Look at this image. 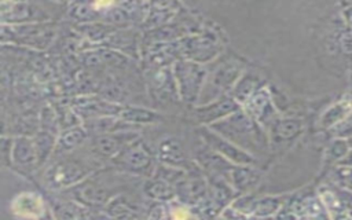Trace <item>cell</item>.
I'll return each mask as SVG.
<instances>
[{"label":"cell","instance_id":"6da1fadb","mask_svg":"<svg viewBox=\"0 0 352 220\" xmlns=\"http://www.w3.org/2000/svg\"><path fill=\"white\" fill-rule=\"evenodd\" d=\"M246 60L236 54L223 52L208 65V76L198 104H206L230 95L231 89L246 70ZM197 104V106H198Z\"/></svg>","mask_w":352,"mask_h":220},{"label":"cell","instance_id":"7a4b0ae2","mask_svg":"<svg viewBox=\"0 0 352 220\" xmlns=\"http://www.w3.org/2000/svg\"><path fill=\"white\" fill-rule=\"evenodd\" d=\"M208 128L226 138L227 140L232 142L234 144L239 146L241 148L246 150L248 153L253 154L254 157L268 143L264 126L256 122L242 109Z\"/></svg>","mask_w":352,"mask_h":220},{"label":"cell","instance_id":"3957f363","mask_svg":"<svg viewBox=\"0 0 352 220\" xmlns=\"http://www.w3.org/2000/svg\"><path fill=\"white\" fill-rule=\"evenodd\" d=\"M223 33L206 26L179 40L183 59L209 65L224 52Z\"/></svg>","mask_w":352,"mask_h":220},{"label":"cell","instance_id":"277c9868","mask_svg":"<svg viewBox=\"0 0 352 220\" xmlns=\"http://www.w3.org/2000/svg\"><path fill=\"white\" fill-rule=\"evenodd\" d=\"M172 72L180 102L192 107L197 106L206 81L208 66L182 58L172 65Z\"/></svg>","mask_w":352,"mask_h":220},{"label":"cell","instance_id":"5b68a950","mask_svg":"<svg viewBox=\"0 0 352 220\" xmlns=\"http://www.w3.org/2000/svg\"><path fill=\"white\" fill-rule=\"evenodd\" d=\"M1 41L12 43L33 50H47L56 37V28L52 22H36L25 25H1Z\"/></svg>","mask_w":352,"mask_h":220},{"label":"cell","instance_id":"8992f818","mask_svg":"<svg viewBox=\"0 0 352 220\" xmlns=\"http://www.w3.org/2000/svg\"><path fill=\"white\" fill-rule=\"evenodd\" d=\"M116 168L129 175L151 177L158 164L155 153L151 150L148 143L142 139H136L128 144L113 161Z\"/></svg>","mask_w":352,"mask_h":220},{"label":"cell","instance_id":"52a82bcc","mask_svg":"<svg viewBox=\"0 0 352 220\" xmlns=\"http://www.w3.org/2000/svg\"><path fill=\"white\" fill-rule=\"evenodd\" d=\"M94 173V169L73 158H60L47 168L44 182L54 191H66Z\"/></svg>","mask_w":352,"mask_h":220},{"label":"cell","instance_id":"ba28073f","mask_svg":"<svg viewBox=\"0 0 352 220\" xmlns=\"http://www.w3.org/2000/svg\"><path fill=\"white\" fill-rule=\"evenodd\" d=\"M3 157L23 175L32 173L38 168L36 146L30 135H16L14 138L3 136Z\"/></svg>","mask_w":352,"mask_h":220},{"label":"cell","instance_id":"9c48e42d","mask_svg":"<svg viewBox=\"0 0 352 220\" xmlns=\"http://www.w3.org/2000/svg\"><path fill=\"white\" fill-rule=\"evenodd\" d=\"M198 135L199 139L214 153L220 154L227 161L232 162L234 165H257V158L248 153L246 150L241 148L239 146L234 144L232 142L227 140L226 138L220 136L214 131H212L208 126H198Z\"/></svg>","mask_w":352,"mask_h":220},{"label":"cell","instance_id":"30bf717a","mask_svg":"<svg viewBox=\"0 0 352 220\" xmlns=\"http://www.w3.org/2000/svg\"><path fill=\"white\" fill-rule=\"evenodd\" d=\"M1 25H25L36 22H51V15L37 3L29 1H1Z\"/></svg>","mask_w":352,"mask_h":220},{"label":"cell","instance_id":"8fae6325","mask_svg":"<svg viewBox=\"0 0 352 220\" xmlns=\"http://www.w3.org/2000/svg\"><path fill=\"white\" fill-rule=\"evenodd\" d=\"M176 201L190 208L201 204L209 194V182L205 172L197 164L176 184Z\"/></svg>","mask_w":352,"mask_h":220},{"label":"cell","instance_id":"7c38bea8","mask_svg":"<svg viewBox=\"0 0 352 220\" xmlns=\"http://www.w3.org/2000/svg\"><path fill=\"white\" fill-rule=\"evenodd\" d=\"M242 106L231 96L226 95L206 104H198L192 107V120L198 126H210L231 114L239 111Z\"/></svg>","mask_w":352,"mask_h":220},{"label":"cell","instance_id":"4fadbf2b","mask_svg":"<svg viewBox=\"0 0 352 220\" xmlns=\"http://www.w3.org/2000/svg\"><path fill=\"white\" fill-rule=\"evenodd\" d=\"M139 138V131H122L91 136V150L96 157L113 161L128 144Z\"/></svg>","mask_w":352,"mask_h":220},{"label":"cell","instance_id":"5bb4252c","mask_svg":"<svg viewBox=\"0 0 352 220\" xmlns=\"http://www.w3.org/2000/svg\"><path fill=\"white\" fill-rule=\"evenodd\" d=\"M72 198L81 205L89 208H104V205L116 195L106 184L95 179L92 175L80 184L67 190Z\"/></svg>","mask_w":352,"mask_h":220},{"label":"cell","instance_id":"9a60e30c","mask_svg":"<svg viewBox=\"0 0 352 220\" xmlns=\"http://www.w3.org/2000/svg\"><path fill=\"white\" fill-rule=\"evenodd\" d=\"M147 85L148 92L153 99L157 102H175L180 100L176 81L173 77L172 66L158 67V69H148L147 74Z\"/></svg>","mask_w":352,"mask_h":220},{"label":"cell","instance_id":"2e32d148","mask_svg":"<svg viewBox=\"0 0 352 220\" xmlns=\"http://www.w3.org/2000/svg\"><path fill=\"white\" fill-rule=\"evenodd\" d=\"M48 206L45 199L37 191H21L10 202V212L19 220H40Z\"/></svg>","mask_w":352,"mask_h":220},{"label":"cell","instance_id":"e0dca14e","mask_svg":"<svg viewBox=\"0 0 352 220\" xmlns=\"http://www.w3.org/2000/svg\"><path fill=\"white\" fill-rule=\"evenodd\" d=\"M155 155L160 164L173 166V168L190 170L197 165V162H191L188 160L183 142L175 136L162 138L157 144Z\"/></svg>","mask_w":352,"mask_h":220},{"label":"cell","instance_id":"ac0fdd59","mask_svg":"<svg viewBox=\"0 0 352 220\" xmlns=\"http://www.w3.org/2000/svg\"><path fill=\"white\" fill-rule=\"evenodd\" d=\"M242 110L246 111L256 122L264 126L274 114V107L268 91L263 87L254 92L242 106Z\"/></svg>","mask_w":352,"mask_h":220},{"label":"cell","instance_id":"d6986e66","mask_svg":"<svg viewBox=\"0 0 352 220\" xmlns=\"http://www.w3.org/2000/svg\"><path fill=\"white\" fill-rule=\"evenodd\" d=\"M226 180L238 195H245L258 184L260 172L252 165H234Z\"/></svg>","mask_w":352,"mask_h":220},{"label":"cell","instance_id":"ffe728a7","mask_svg":"<svg viewBox=\"0 0 352 220\" xmlns=\"http://www.w3.org/2000/svg\"><path fill=\"white\" fill-rule=\"evenodd\" d=\"M82 125L88 131L89 136L106 135V133H114V132H122V131H139V128L131 124H126L118 116H106V117L85 120Z\"/></svg>","mask_w":352,"mask_h":220},{"label":"cell","instance_id":"44dd1931","mask_svg":"<svg viewBox=\"0 0 352 220\" xmlns=\"http://www.w3.org/2000/svg\"><path fill=\"white\" fill-rule=\"evenodd\" d=\"M179 7H180L179 3H172V1L150 3L147 16H146L142 26L146 30H150V29H155V28L170 23V21L177 14Z\"/></svg>","mask_w":352,"mask_h":220},{"label":"cell","instance_id":"7402d4cb","mask_svg":"<svg viewBox=\"0 0 352 220\" xmlns=\"http://www.w3.org/2000/svg\"><path fill=\"white\" fill-rule=\"evenodd\" d=\"M142 191L148 199H151L154 202L170 204V202L176 201V188H175V186L170 184L169 182L158 177V176L147 177L143 183Z\"/></svg>","mask_w":352,"mask_h":220},{"label":"cell","instance_id":"603a6c76","mask_svg":"<svg viewBox=\"0 0 352 220\" xmlns=\"http://www.w3.org/2000/svg\"><path fill=\"white\" fill-rule=\"evenodd\" d=\"M264 87V81L261 80V77L252 70H245L243 74L239 77V80L236 81V84L234 85V88L231 89L230 95L241 104L243 106V103L254 94L257 92L260 88Z\"/></svg>","mask_w":352,"mask_h":220},{"label":"cell","instance_id":"cb8c5ba5","mask_svg":"<svg viewBox=\"0 0 352 220\" xmlns=\"http://www.w3.org/2000/svg\"><path fill=\"white\" fill-rule=\"evenodd\" d=\"M118 117L136 128L155 124L164 120V116H161L158 111L142 106H122Z\"/></svg>","mask_w":352,"mask_h":220},{"label":"cell","instance_id":"d4e9b609","mask_svg":"<svg viewBox=\"0 0 352 220\" xmlns=\"http://www.w3.org/2000/svg\"><path fill=\"white\" fill-rule=\"evenodd\" d=\"M59 133L60 132L44 129V128L36 129V132L33 135V140H34V146H36L38 168H41L51 158V155L55 154Z\"/></svg>","mask_w":352,"mask_h":220},{"label":"cell","instance_id":"484cf974","mask_svg":"<svg viewBox=\"0 0 352 220\" xmlns=\"http://www.w3.org/2000/svg\"><path fill=\"white\" fill-rule=\"evenodd\" d=\"M89 138L91 136L84 125H78L74 128L60 131V133L58 136V142H56L55 154L59 155V154L70 153V151L78 148L81 144H84L85 140Z\"/></svg>","mask_w":352,"mask_h":220},{"label":"cell","instance_id":"4316f807","mask_svg":"<svg viewBox=\"0 0 352 220\" xmlns=\"http://www.w3.org/2000/svg\"><path fill=\"white\" fill-rule=\"evenodd\" d=\"M50 209L55 220H85L88 214V208L73 198L55 201V204H52Z\"/></svg>","mask_w":352,"mask_h":220},{"label":"cell","instance_id":"83f0119b","mask_svg":"<svg viewBox=\"0 0 352 220\" xmlns=\"http://www.w3.org/2000/svg\"><path fill=\"white\" fill-rule=\"evenodd\" d=\"M67 16L78 25L100 22L102 14L95 8L94 3H70L67 7Z\"/></svg>","mask_w":352,"mask_h":220},{"label":"cell","instance_id":"f1b7e54d","mask_svg":"<svg viewBox=\"0 0 352 220\" xmlns=\"http://www.w3.org/2000/svg\"><path fill=\"white\" fill-rule=\"evenodd\" d=\"M103 210L109 217L114 220H129V217L135 212V208L126 199V197L117 194L104 205Z\"/></svg>","mask_w":352,"mask_h":220},{"label":"cell","instance_id":"f546056e","mask_svg":"<svg viewBox=\"0 0 352 220\" xmlns=\"http://www.w3.org/2000/svg\"><path fill=\"white\" fill-rule=\"evenodd\" d=\"M296 125L290 121H276L271 126V132L275 139H286L290 138L296 132Z\"/></svg>","mask_w":352,"mask_h":220},{"label":"cell","instance_id":"4dcf8cb0","mask_svg":"<svg viewBox=\"0 0 352 220\" xmlns=\"http://www.w3.org/2000/svg\"><path fill=\"white\" fill-rule=\"evenodd\" d=\"M40 220H55V217H54V214H52V212H51L50 208H48V210L45 212V214H44Z\"/></svg>","mask_w":352,"mask_h":220}]
</instances>
